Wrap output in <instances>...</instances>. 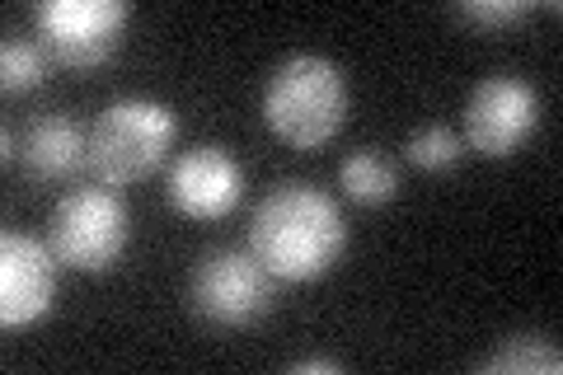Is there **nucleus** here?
Instances as JSON below:
<instances>
[{
    "label": "nucleus",
    "instance_id": "3",
    "mask_svg": "<svg viewBox=\"0 0 563 375\" xmlns=\"http://www.w3.org/2000/svg\"><path fill=\"white\" fill-rule=\"evenodd\" d=\"M179 118L161 99H113L90 128V174L103 188H132L169 159Z\"/></svg>",
    "mask_w": 563,
    "mask_h": 375
},
{
    "label": "nucleus",
    "instance_id": "2",
    "mask_svg": "<svg viewBox=\"0 0 563 375\" xmlns=\"http://www.w3.org/2000/svg\"><path fill=\"white\" fill-rule=\"evenodd\" d=\"M347 118V80L320 52L282 57L263 89V122L291 151H320L343 132Z\"/></svg>",
    "mask_w": 563,
    "mask_h": 375
},
{
    "label": "nucleus",
    "instance_id": "14",
    "mask_svg": "<svg viewBox=\"0 0 563 375\" xmlns=\"http://www.w3.org/2000/svg\"><path fill=\"white\" fill-rule=\"evenodd\" d=\"M47 47L43 43H29V38H5L0 47V85H5V95H29V89H38L47 80Z\"/></svg>",
    "mask_w": 563,
    "mask_h": 375
},
{
    "label": "nucleus",
    "instance_id": "10",
    "mask_svg": "<svg viewBox=\"0 0 563 375\" xmlns=\"http://www.w3.org/2000/svg\"><path fill=\"white\" fill-rule=\"evenodd\" d=\"M20 159L38 184H66L80 169H90V132H80L70 113H38L24 132Z\"/></svg>",
    "mask_w": 563,
    "mask_h": 375
},
{
    "label": "nucleus",
    "instance_id": "12",
    "mask_svg": "<svg viewBox=\"0 0 563 375\" xmlns=\"http://www.w3.org/2000/svg\"><path fill=\"white\" fill-rule=\"evenodd\" d=\"M339 184H343V192L357 207H385V202L399 198V169H395V159L380 155L376 146L352 151L343 165H339Z\"/></svg>",
    "mask_w": 563,
    "mask_h": 375
},
{
    "label": "nucleus",
    "instance_id": "4",
    "mask_svg": "<svg viewBox=\"0 0 563 375\" xmlns=\"http://www.w3.org/2000/svg\"><path fill=\"white\" fill-rule=\"evenodd\" d=\"M52 254L70 273H109L132 240V217L113 188H70L57 207L47 211V235Z\"/></svg>",
    "mask_w": 563,
    "mask_h": 375
},
{
    "label": "nucleus",
    "instance_id": "16",
    "mask_svg": "<svg viewBox=\"0 0 563 375\" xmlns=\"http://www.w3.org/2000/svg\"><path fill=\"white\" fill-rule=\"evenodd\" d=\"M287 371L291 375H339L343 362H333V356H306V362H291Z\"/></svg>",
    "mask_w": 563,
    "mask_h": 375
},
{
    "label": "nucleus",
    "instance_id": "7",
    "mask_svg": "<svg viewBox=\"0 0 563 375\" xmlns=\"http://www.w3.org/2000/svg\"><path fill=\"white\" fill-rule=\"evenodd\" d=\"M540 128V89L526 76H484L465 99V146L479 159L517 155Z\"/></svg>",
    "mask_w": 563,
    "mask_h": 375
},
{
    "label": "nucleus",
    "instance_id": "11",
    "mask_svg": "<svg viewBox=\"0 0 563 375\" xmlns=\"http://www.w3.org/2000/svg\"><path fill=\"white\" fill-rule=\"evenodd\" d=\"M479 371L484 375H559L563 352L550 333H507L479 362Z\"/></svg>",
    "mask_w": 563,
    "mask_h": 375
},
{
    "label": "nucleus",
    "instance_id": "9",
    "mask_svg": "<svg viewBox=\"0 0 563 375\" xmlns=\"http://www.w3.org/2000/svg\"><path fill=\"white\" fill-rule=\"evenodd\" d=\"M165 198L188 221H221L244 198V165L217 141H202L169 159Z\"/></svg>",
    "mask_w": 563,
    "mask_h": 375
},
{
    "label": "nucleus",
    "instance_id": "5",
    "mask_svg": "<svg viewBox=\"0 0 563 375\" xmlns=\"http://www.w3.org/2000/svg\"><path fill=\"white\" fill-rule=\"evenodd\" d=\"M273 296H277V277L258 263L254 249L225 244L192 263L188 306L211 329H250L254 319L273 310Z\"/></svg>",
    "mask_w": 563,
    "mask_h": 375
},
{
    "label": "nucleus",
    "instance_id": "8",
    "mask_svg": "<svg viewBox=\"0 0 563 375\" xmlns=\"http://www.w3.org/2000/svg\"><path fill=\"white\" fill-rule=\"evenodd\" d=\"M62 287V258L52 244L24 230H5L0 235V324L29 329L57 310Z\"/></svg>",
    "mask_w": 563,
    "mask_h": 375
},
{
    "label": "nucleus",
    "instance_id": "6",
    "mask_svg": "<svg viewBox=\"0 0 563 375\" xmlns=\"http://www.w3.org/2000/svg\"><path fill=\"white\" fill-rule=\"evenodd\" d=\"M38 43L66 70H95L118 52L132 24L128 0H38Z\"/></svg>",
    "mask_w": 563,
    "mask_h": 375
},
{
    "label": "nucleus",
    "instance_id": "1",
    "mask_svg": "<svg viewBox=\"0 0 563 375\" xmlns=\"http://www.w3.org/2000/svg\"><path fill=\"white\" fill-rule=\"evenodd\" d=\"M250 249L277 282H320L347 249L339 202L306 178H287L263 192L250 217Z\"/></svg>",
    "mask_w": 563,
    "mask_h": 375
},
{
    "label": "nucleus",
    "instance_id": "13",
    "mask_svg": "<svg viewBox=\"0 0 563 375\" xmlns=\"http://www.w3.org/2000/svg\"><path fill=\"white\" fill-rule=\"evenodd\" d=\"M461 155H465V141L455 136L446 122H422V128H413L409 141H404V159L422 174H446L461 165Z\"/></svg>",
    "mask_w": 563,
    "mask_h": 375
},
{
    "label": "nucleus",
    "instance_id": "15",
    "mask_svg": "<svg viewBox=\"0 0 563 375\" xmlns=\"http://www.w3.org/2000/svg\"><path fill=\"white\" fill-rule=\"evenodd\" d=\"M455 14L484 33H503V29H517L531 14V0H461Z\"/></svg>",
    "mask_w": 563,
    "mask_h": 375
}]
</instances>
